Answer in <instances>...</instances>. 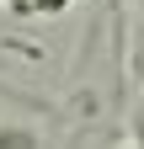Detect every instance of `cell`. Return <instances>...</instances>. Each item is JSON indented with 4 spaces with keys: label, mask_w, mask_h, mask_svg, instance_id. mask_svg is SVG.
<instances>
[{
    "label": "cell",
    "mask_w": 144,
    "mask_h": 149,
    "mask_svg": "<svg viewBox=\"0 0 144 149\" xmlns=\"http://www.w3.org/2000/svg\"><path fill=\"white\" fill-rule=\"evenodd\" d=\"M0 149H43V139L27 123H0Z\"/></svg>",
    "instance_id": "obj_1"
},
{
    "label": "cell",
    "mask_w": 144,
    "mask_h": 149,
    "mask_svg": "<svg viewBox=\"0 0 144 149\" xmlns=\"http://www.w3.org/2000/svg\"><path fill=\"white\" fill-rule=\"evenodd\" d=\"M128 74H134V80L144 85V32L134 37V48H128Z\"/></svg>",
    "instance_id": "obj_2"
},
{
    "label": "cell",
    "mask_w": 144,
    "mask_h": 149,
    "mask_svg": "<svg viewBox=\"0 0 144 149\" xmlns=\"http://www.w3.org/2000/svg\"><path fill=\"white\" fill-rule=\"evenodd\" d=\"M123 149H144V128H139V133H134L128 144H123Z\"/></svg>",
    "instance_id": "obj_3"
},
{
    "label": "cell",
    "mask_w": 144,
    "mask_h": 149,
    "mask_svg": "<svg viewBox=\"0 0 144 149\" xmlns=\"http://www.w3.org/2000/svg\"><path fill=\"white\" fill-rule=\"evenodd\" d=\"M139 11H144V0H139Z\"/></svg>",
    "instance_id": "obj_4"
}]
</instances>
